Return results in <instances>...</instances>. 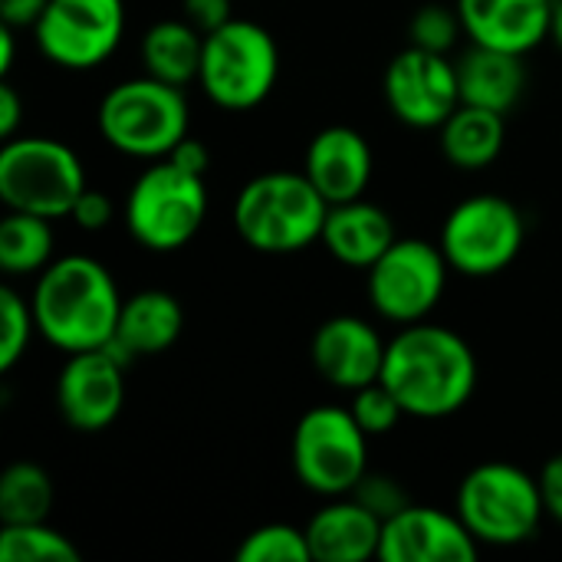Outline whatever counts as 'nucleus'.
<instances>
[{
    "label": "nucleus",
    "mask_w": 562,
    "mask_h": 562,
    "mask_svg": "<svg viewBox=\"0 0 562 562\" xmlns=\"http://www.w3.org/2000/svg\"><path fill=\"white\" fill-rule=\"evenodd\" d=\"M477 375L474 349L448 326L422 319L389 339L382 382L395 392L408 418L438 422L461 412L477 392Z\"/></svg>",
    "instance_id": "f257e3e1"
},
{
    "label": "nucleus",
    "mask_w": 562,
    "mask_h": 562,
    "mask_svg": "<svg viewBox=\"0 0 562 562\" xmlns=\"http://www.w3.org/2000/svg\"><path fill=\"white\" fill-rule=\"evenodd\" d=\"M30 306L36 333L49 346L72 356L112 342L122 313V293L105 263L69 254L36 273Z\"/></svg>",
    "instance_id": "f03ea898"
},
{
    "label": "nucleus",
    "mask_w": 562,
    "mask_h": 562,
    "mask_svg": "<svg viewBox=\"0 0 562 562\" xmlns=\"http://www.w3.org/2000/svg\"><path fill=\"white\" fill-rule=\"evenodd\" d=\"M329 201L306 171H267L250 178L234 201V227L257 254H296L323 237Z\"/></svg>",
    "instance_id": "7ed1b4c3"
},
{
    "label": "nucleus",
    "mask_w": 562,
    "mask_h": 562,
    "mask_svg": "<svg viewBox=\"0 0 562 562\" xmlns=\"http://www.w3.org/2000/svg\"><path fill=\"white\" fill-rule=\"evenodd\" d=\"M191 112L178 86L155 76H138L112 86L99 102L102 138L128 158H168L188 135Z\"/></svg>",
    "instance_id": "20e7f679"
},
{
    "label": "nucleus",
    "mask_w": 562,
    "mask_h": 562,
    "mask_svg": "<svg viewBox=\"0 0 562 562\" xmlns=\"http://www.w3.org/2000/svg\"><path fill=\"white\" fill-rule=\"evenodd\" d=\"M454 510L474 540L487 547H520L537 537L547 517L540 481L507 461H484L468 471Z\"/></svg>",
    "instance_id": "39448f33"
},
{
    "label": "nucleus",
    "mask_w": 562,
    "mask_h": 562,
    "mask_svg": "<svg viewBox=\"0 0 562 562\" xmlns=\"http://www.w3.org/2000/svg\"><path fill=\"white\" fill-rule=\"evenodd\" d=\"M280 76V49L267 26L234 16L204 36L198 86L204 95L231 112L257 109L270 99Z\"/></svg>",
    "instance_id": "423d86ee"
},
{
    "label": "nucleus",
    "mask_w": 562,
    "mask_h": 562,
    "mask_svg": "<svg viewBox=\"0 0 562 562\" xmlns=\"http://www.w3.org/2000/svg\"><path fill=\"white\" fill-rule=\"evenodd\" d=\"M207 214V184L171 158L145 168L125 198L128 234L155 254H175L194 240Z\"/></svg>",
    "instance_id": "0eeeda50"
},
{
    "label": "nucleus",
    "mask_w": 562,
    "mask_h": 562,
    "mask_svg": "<svg viewBox=\"0 0 562 562\" xmlns=\"http://www.w3.org/2000/svg\"><path fill=\"white\" fill-rule=\"evenodd\" d=\"M86 188L79 155L56 138H10L0 151V198L7 211H26L49 221L69 217Z\"/></svg>",
    "instance_id": "6e6552de"
},
{
    "label": "nucleus",
    "mask_w": 562,
    "mask_h": 562,
    "mask_svg": "<svg viewBox=\"0 0 562 562\" xmlns=\"http://www.w3.org/2000/svg\"><path fill=\"white\" fill-rule=\"evenodd\" d=\"M293 471L319 497H346L369 474V435L349 408L316 405L293 431Z\"/></svg>",
    "instance_id": "1a4fd4ad"
},
{
    "label": "nucleus",
    "mask_w": 562,
    "mask_h": 562,
    "mask_svg": "<svg viewBox=\"0 0 562 562\" xmlns=\"http://www.w3.org/2000/svg\"><path fill=\"white\" fill-rule=\"evenodd\" d=\"M527 221L520 207L501 194H474L454 204L441 227V250L451 270L464 277H497L524 250Z\"/></svg>",
    "instance_id": "9d476101"
},
{
    "label": "nucleus",
    "mask_w": 562,
    "mask_h": 562,
    "mask_svg": "<svg viewBox=\"0 0 562 562\" xmlns=\"http://www.w3.org/2000/svg\"><path fill=\"white\" fill-rule=\"evenodd\" d=\"M448 257L441 244L418 237H398L369 267V300L375 313L395 326L428 319L448 286Z\"/></svg>",
    "instance_id": "9b49d317"
},
{
    "label": "nucleus",
    "mask_w": 562,
    "mask_h": 562,
    "mask_svg": "<svg viewBox=\"0 0 562 562\" xmlns=\"http://www.w3.org/2000/svg\"><path fill=\"white\" fill-rule=\"evenodd\" d=\"M125 0H49L33 26L40 53L72 72L102 66L122 43Z\"/></svg>",
    "instance_id": "f8f14e48"
},
{
    "label": "nucleus",
    "mask_w": 562,
    "mask_h": 562,
    "mask_svg": "<svg viewBox=\"0 0 562 562\" xmlns=\"http://www.w3.org/2000/svg\"><path fill=\"white\" fill-rule=\"evenodd\" d=\"M382 92L392 115L408 128H441L461 105L458 66L448 53L405 46L395 53L382 76Z\"/></svg>",
    "instance_id": "ddd939ff"
},
{
    "label": "nucleus",
    "mask_w": 562,
    "mask_h": 562,
    "mask_svg": "<svg viewBox=\"0 0 562 562\" xmlns=\"http://www.w3.org/2000/svg\"><path fill=\"white\" fill-rule=\"evenodd\" d=\"M125 369L112 346L72 352L56 379V405L72 431H105L125 405Z\"/></svg>",
    "instance_id": "4468645a"
},
{
    "label": "nucleus",
    "mask_w": 562,
    "mask_h": 562,
    "mask_svg": "<svg viewBox=\"0 0 562 562\" xmlns=\"http://www.w3.org/2000/svg\"><path fill=\"white\" fill-rule=\"evenodd\" d=\"M477 540L464 520L438 507L408 504L382 527V562H471L477 560Z\"/></svg>",
    "instance_id": "2eb2a0df"
},
{
    "label": "nucleus",
    "mask_w": 562,
    "mask_h": 562,
    "mask_svg": "<svg viewBox=\"0 0 562 562\" xmlns=\"http://www.w3.org/2000/svg\"><path fill=\"white\" fill-rule=\"evenodd\" d=\"M385 349L389 342L362 316H333L313 333L310 359L333 389L352 395L382 379Z\"/></svg>",
    "instance_id": "dca6fc26"
},
{
    "label": "nucleus",
    "mask_w": 562,
    "mask_h": 562,
    "mask_svg": "<svg viewBox=\"0 0 562 562\" xmlns=\"http://www.w3.org/2000/svg\"><path fill=\"white\" fill-rule=\"evenodd\" d=\"M557 0H454L464 36L507 53H533L550 40Z\"/></svg>",
    "instance_id": "f3484780"
},
{
    "label": "nucleus",
    "mask_w": 562,
    "mask_h": 562,
    "mask_svg": "<svg viewBox=\"0 0 562 562\" xmlns=\"http://www.w3.org/2000/svg\"><path fill=\"white\" fill-rule=\"evenodd\" d=\"M372 168H375L372 145L366 142L362 132L349 125H326L310 138L303 155L306 178L323 191L329 204L362 198L372 181Z\"/></svg>",
    "instance_id": "a211bd4d"
},
{
    "label": "nucleus",
    "mask_w": 562,
    "mask_h": 562,
    "mask_svg": "<svg viewBox=\"0 0 562 562\" xmlns=\"http://www.w3.org/2000/svg\"><path fill=\"white\" fill-rule=\"evenodd\" d=\"M382 527L385 524L352 494L329 497V504L306 524L310 553L319 562L372 560L382 547Z\"/></svg>",
    "instance_id": "6ab92c4d"
},
{
    "label": "nucleus",
    "mask_w": 562,
    "mask_h": 562,
    "mask_svg": "<svg viewBox=\"0 0 562 562\" xmlns=\"http://www.w3.org/2000/svg\"><path fill=\"white\" fill-rule=\"evenodd\" d=\"M184 333V310L175 293L168 290H142L128 300H122L119 326L112 336V349L128 366L135 359L161 356L168 352Z\"/></svg>",
    "instance_id": "aec40b11"
},
{
    "label": "nucleus",
    "mask_w": 562,
    "mask_h": 562,
    "mask_svg": "<svg viewBox=\"0 0 562 562\" xmlns=\"http://www.w3.org/2000/svg\"><path fill=\"white\" fill-rule=\"evenodd\" d=\"M323 247L346 267L369 270L395 240V221L385 207L356 198L342 204H329L326 227H323Z\"/></svg>",
    "instance_id": "412c9836"
},
{
    "label": "nucleus",
    "mask_w": 562,
    "mask_h": 562,
    "mask_svg": "<svg viewBox=\"0 0 562 562\" xmlns=\"http://www.w3.org/2000/svg\"><path fill=\"white\" fill-rule=\"evenodd\" d=\"M458 82H461V102L494 109L507 115L527 92L530 72L520 53L494 49L474 43L458 63Z\"/></svg>",
    "instance_id": "4be33fe9"
},
{
    "label": "nucleus",
    "mask_w": 562,
    "mask_h": 562,
    "mask_svg": "<svg viewBox=\"0 0 562 562\" xmlns=\"http://www.w3.org/2000/svg\"><path fill=\"white\" fill-rule=\"evenodd\" d=\"M438 132H441L445 158L461 171H481L494 165L507 142L504 115L494 109L468 105V102H461Z\"/></svg>",
    "instance_id": "5701e85b"
},
{
    "label": "nucleus",
    "mask_w": 562,
    "mask_h": 562,
    "mask_svg": "<svg viewBox=\"0 0 562 562\" xmlns=\"http://www.w3.org/2000/svg\"><path fill=\"white\" fill-rule=\"evenodd\" d=\"M201 53H204V33L181 20H158L142 36V66L148 76L171 82L184 89L188 82H198L201 72Z\"/></svg>",
    "instance_id": "b1692460"
},
{
    "label": "nucleus",
    "mask_w": 562,
    "mask_h": 562,
    "mask_svg": "<svg viewBox=\"0 0 562 562\" xmlns=\"http://www.w3.org/2000/svg\"><path fill=\"white\" fill-rule=\"evenodd\" d=\"M56 234L49 217L7 211L0 221V270L7 277H30L43 273L53 263Z\"/></svg>",
    "instance_id": "393cba45"
},
{
    "label": "nucleus",
    "mask_w": 562,
    "mask_h": 562,
    "mask_svg": "<svg viewBox=\"0 0 562 562\" xmlns=\"http://www.w3.org/2000/svg\"><path fill=\"white\" fill-rule=\"evenodd\" d=\"M56 504L53 477L33 464L16 461L0 474V520L3 524H40L49 520Z\"/></svg>",
    "instance_id": "a878e982"
},
{
    "label": "nucleus",
    "mask_w": 562,
    "mask_h": 562,
    "mask_svg": "<svg viewBox=\"0 0 562 562\" xmlns=\"http://www.w3.org/2000/svg\"><path fill=\"white\" fill-rule=\"evenodd\" d=\"M79 550L46 520L40 524H3L0 562H79Z\"/></svg>",
    "instance_id": "bb28decb"
},
{
    "label": "nucleus",
    "mask_w": 562,
    "mask_h": 562,
    "mask_svg": "<svg viewBox=\"0 0 562 562\" xmlns=\"http://www.w3.org/2000/svg\"><path fill=\"white\" fill-rule=\"evenodd\" d=\"M240 562H310V540L306 527L290 524H263L254 533L244 537V543L234 553Z\"/></svg>",
    "instance_id": "cd10ccee"
},
{
    "label": "nucleus",
    "mask_w": 562,
    "mask_h": 562,
    "mask_svg": "<svg viewBox=\"0 0 562 562\" xmlns=\"http://www.w3.org/2000/svg\"><path fill=\"white\" fill-rule=\"evenodd\" d=\"M36 333L33 306L13 286H0V372H10L30 349Z\"/></svg>",
    "instance_id": "c85d7f7f"
},
{
    "label": "nucleus",
    "mask_w": 562,
    "mask_h": 562,
    "mask_svg": "<svg viewBox=\"0 0 562 562\" xmlns=\"http://www.w3.org/2000/svg\"><path fill=\"white\" fill-rule=\"evenodd\" d=\"M461 33H464V23H461L458 7L425 3L408 20V43L422 46V49H431V53H448L458 43Z\"/></svg>",
    "instance_id": "c756f323"
},
{
    "label": "nucleus",
    "mask_w": 562,
    "mask_h": 562,
    "mask_svg": "<svg viewBox=\"0 0 562 562\" xmlns=\"http://www.w3.org/2000/svg\"><path fill=\"white\" fill-rule=\"evenodd\" d=\"M352 418L359 422V428L369 435V438H382L389 435L402 418H405V408L402 402L395 398V392L379 379L359 392H352V405H349Z\"/></svg>",
    "instance_id": "7c9ffc66"
},
{
    "label": "nucleus",
    "mask_w": 562,
    "mask_h": 562,
    "mask_svg": "<svg viewBox=\"0 0 562 562\" xmlns=\"http://www.w3.org/2000/svg\"><path fill=\"white\" fill-rule=\"evenodd\" d=\"M352 497L359 501V504H366L382 524L385 520H392L395 514H402L412 501H408V494H405V487L395 481V477H385V474H366L359 484H356V491H352Z\"/></svg>",
    "instance_id": "2f4dec72"
},
{
    "label": "nucleus",
    "mask_w": 562,
    "mask_h": 562,
    "mask_svg": "<svg viewBox=\"0 0 562 562\" xmlns=\"http://www.w3.org/2000/svg\"><path fill=\"white\" fill-rule=\"evenodd\" d=\"M181 10H184V20L191 26H198L204 36L234 20V3L231 0H181Z\"/></svg>",
    "instance_id": "473e14b6"
},
{
    "label": "nucleus",
    "mask_w": 562,
    "mask_h": 562,
    "mask_svg": "<svg viewBox=\"0 0 562 562\" xmlns=\"http://www.w3.org/2000/svg\"><path fill=\"white\" fill-rule=\"evenodd\" d=\"M69 217H72L82 231H102V227H109V221H112V201H109L102 191L86 188V191L79 194V201L72 204Z\"/></svg>",
    "instance_id": "72a5a7b5"
},
{
    "label": "nucleus",
    "mask_w": 562,
    "mask_h": 562,
    "mask_svg": "<svg viewBox=\"0 0 562 562\" xmlns=\"http://www.w3.org/2000/svg\"><path fill=\"white\" fill-rule=\"evenodd\" d=\"M540 494H543V507H547V517H553L557 524H562V454H553L540 474Z\"/></svg>",
    "instance_id": "f704fd0d"
},
{
    "label": "nucleus",
    "mask_w": 562,
    "mask_h": 562,
    "mask_svg": "<svg viewBox=\"0 0 562 562\" xmlns=\"http://www.w3.org/2000/svg\"><path fill=\"white\" fill-rule=\"evenodd\" d=\"M49 7V0H0V20L3 26L13 30H33L43 16V10Z\"/></svg>",
    "instance_id": "c9c22d12"
},
{
    "label": "nucleus",
    "mask_w": 562,
    "mask_h": 562,
    "mask_svg": "<svg viewBox=\"0 0 562 562\" xmlns=\"http://www.w3.org/2000/svg\"><path fill=\"white\" fill-rule=\"evenodd\" d=\"M175 165H181L184 171H191V175H207V168H211V151H207V145L204 142H198V138H191V135H184L175 148H171V155H168Z\"/></svg>",
    "instance_id": "e433bc0d"
},
{
    "label": "nucleus",
    "mask_w": 562,
    "mask_h": 562,
    "mask_svg": "<svg viewBox=\"0 0 562 562\" xmlns=\"http://www.w3.org/2000/svg\"><path fill=\"white\" fill-rule=\"evenodd\" d=\"M23 122V99L16 92V86H10L7 79L0 82V138L10 142L16 138V128Z\"/></svg>",
    "instance_id": "4c0bfd02"
},
{
    "label": "nucleus",
    "mask_w": 562,
    "mask_h": 562,
    "mask_svg": "<svg viewBox=\"0 0 562 562\" xmlns=\"http://www.w3.org/2000/svg\"><path fill=\"white\" fill-rule=\"evenodd\" d=\"M13 40H16V30L0 26V76H7L13 69Z\"/></svg>",
    "instance_id": "58836bf2"
},
{
    "label": "nucleus",
    "mask_w": 562,
    "mask_h": 562,
    "mask_svg": "<svg viewBox=\"0 0 562 562\" xmlns=\"http://www.w3.org/2000/svg\"><path fill=\"white\" fill-rule=\"evenodd\" d=\"M550 36H553V43L562 49V0L553 3V26H550Z\"/></svg>",
    "instance_id": "ea45409f"
}]
</instances>
